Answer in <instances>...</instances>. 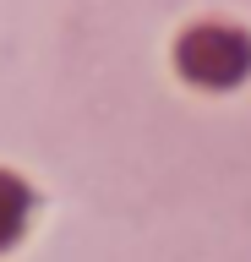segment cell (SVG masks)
Listing matches in <instances>:
<instances>
[{"instance_id":"6da1fadb","label":"cell","mask_w":251,"mask_h":262,"mask_svg":"<svg viewBox=\"0 0 251 262\" xmlns=\"http://www.w3.org/2000/svg\"><path fill=\"white\" fill-rule=\"evenodd\" d=\"M246 38L240 33H224V28H197L191 38L180 44V66L186 77L208 82V88H218V82H235L240 71H246Z\"/></svg>"},{"instance_id":"7a4b0ae2","label":"cell","mask_w":251,"mask_h":262,"mask_svg":"<svg viewBox=\"0 0 251 262\" xmlns=\"http://www.w3.org/2000/svg\"><path fill=\"white\" fill-rule=\"evenodd\" d=\"M22 213H28V191H22L11 175H0V246H11V241H17Z\"/></svg>"}]
</instances>
